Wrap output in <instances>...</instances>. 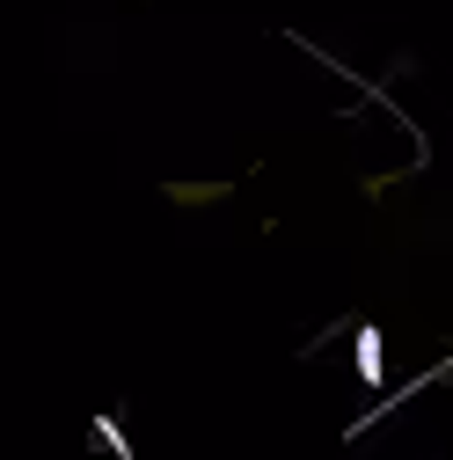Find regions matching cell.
Wrapping results in <instances>:
<instances>
[{
	"instance_id": "obj_1",
	"label": "cell",
	"mask_w": 453,
	"mask_h": 460,
	"mask_svg": "<svg viewBox=\"0 0 453 460\" xmlns=\"http://www.w3.org/2000/svg\"><path fill=\"white\" fill-rule=\"evenodd\" d=\"M235 183H168V205H219Z\"/></svg>"
}]
</instances>
